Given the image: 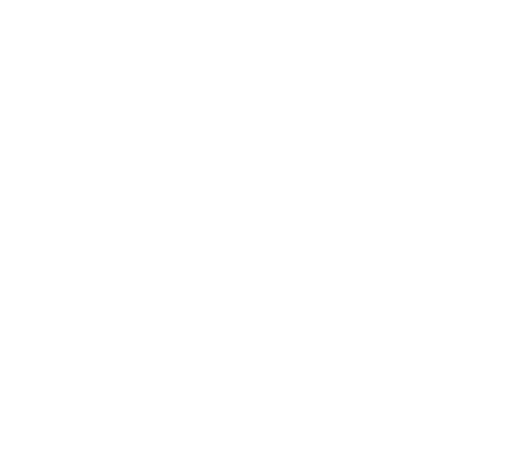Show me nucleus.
Segmentation results:
<instances>
[]
</instances>
